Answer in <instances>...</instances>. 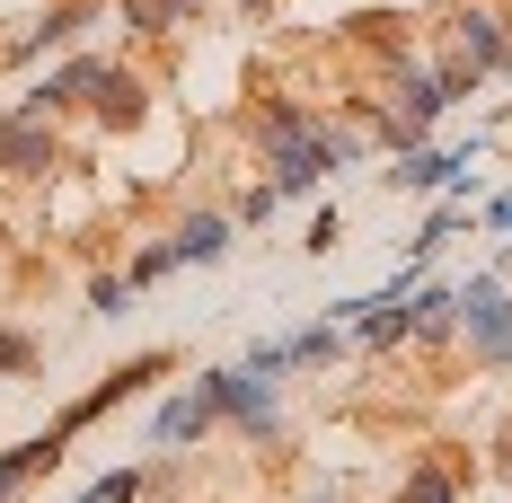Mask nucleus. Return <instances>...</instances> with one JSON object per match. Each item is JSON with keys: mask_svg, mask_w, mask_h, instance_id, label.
Returning <instances> with one entry per match:
<instances>
[{"mask_svg": "<svg viewBox=\"0 0 512 503\" xmlns=\"http://www.w3.org/2000/svg\"><path fill=\"white\" fill-rule=\"evenodd\" d=\"M433 62L460 98H477V80L512 71V0H451L433 18Z\"/></svg>", "mask_w": 512, "mask_h": 503, "instance_id": "f257e3e1", "label": "nucleus"}, {"mask_svg": "<svg viewBox=\"0 0 512 503\" xmlns=\"http://www.w3.org/2000/svg\"><path fill=\"white\" fill-rule=\"evenodd\" d=\"M195 389L212 398V415H221V433H239V442H256V451H283V380H256L248 362H221V371H195Z\"/></svg>", "mask_w": 512, "mask_h": 503, "instance_id": "f03ea898", "label": "nucleus"}, {"mask_svg": "<svg viewBox=\"0 0 512 503\" xmlns=\"http://www.w3.org/2000/svg\"><path fill=\"white\" fill-rule=\"evenodd\" d=\"M460 353H468V371H486V380L512 371V283L495 265H477L460 283Z\"/></svg>", "mask_w": 512, "mask_h": 503, "instance_id": "7ed1b4c3", "label": "nucleus"}, {"mask_svg": "<svg viewBox=\"0 0 512 503\" xmlns=\"http://www.w3.org/2000/svg\"><path fill=\"white\" fill-rule=\"evenodd\" d=\"M62 80H71V98H80V115H89L98 133H133V124L151 115V89H142V71H133V62L71 53V62H62Z\"/></svg>", "mask_w": 512, "mask_h": 503, "instance_id": "20e7f679", "label": "nucleus"}, {"mask_svg": "<svg viewBox=\"0 0 512 503\" xmlns=\"http://www.w3.org/2000/svg\"><path fill=\"white\" fill-rule=\"evenodd\" d=\"M62 168H71L62 124L27 115V106H9V115H0V177H9V186H53Z\"/></svg>", "mask_w": 512, "mask_h": 503, "instance_id": "39448f33", "label": "nucleus"}, {"mask_svg": "<svg viewBox=\"0 0 512 503\" xmlns=\"http://www.w3.org/2000/svg\"><path fill=\"white\" fill-rule=\"evenodd\" d=\"M168 371H177V353H133V362H115V371H106L98 389H80V398H71L62 415H53V433H62V442H71V433H89L98 415H115V406H133L142 389H151V380H168Z\"/></svg>", "mask_w": 512, "mask_h": 503, "instance_id": "423d86ee", "label": "nucleus"}, {"mask_svg": "<svg viewBox=\"0 0 512 503\" xmlns=\"http://www.w3.org/2000/svg\"><path fill=\"white\" fill-rule=\"evenodd\" d=\"M389 186H398V195H477V142H468V151H433V142H424V151H398V168H389Z\"/></svg>", "mask_w": 512, "mask_h": 503, "instance_id": "0eeeda50", "label": "nucleus"}, {"mask_svg": "<svg viewBox=\"0 0 512 503\" xmlns=\"http://www.w3.org/2000/svg\"><path fill=\"white\" fill-rule=\"evenodd\" d=\"M212 433H221V415H212V398L195 389V380H177V389L151 406V451H195V442H212Z\"/></svg>", "mask_w": 512, "mask_h": 503, "instance_id": "6e6552de", "label": "nucleus"}, {"mask_svg": "<svg viewBox=\"0 0 512 503\" xmlns=\"http://www.w3.org/2000/svg\"><path fill=\"white\" fill-rule=\"evenodd\" d=\"M415 327H407V345H424V353H442V345H460V283H415Z\"/></svg>", "mask_w": 512, "mask_h": 503, "instance_id": "1a4fd4ad", "label": "nucleus"}, {"mask_svg": "<svg viewBox=\"0 0 512 503\" xmlns=\"http://www.w3.org/2000/svg\"><path fill=\"white\" fill-rule=\"evenodd\" d=\"M460 495H468V459L442 442V451H424L407 477H398V495H389V503H460Z\"/></svg>", "mask_w": 512, "mask_h": 503, "instance_id": "9d476101", "label": "nucleus"}, {"mask_svg": "<svg viewBox=\"0 0 512 503\" xmlns=\"http://www.w3.org/2000/svg\"><path fill=\"white\" fill-rule=\"evenodd\" d=\"M230 239H239V221H230V212H177V221H168L177 274H186V265H221V256H230Z\"/></svg>", "mask_w": 512, "mask_h": 503, "instance_id": "9b49d317", "label": "nucleus"}, {"mask_svg": "<svg viewBox=\"0 0 512 503\" xmlns=\"http://www.w3.org/2000/svg\"><path fill=\"white\" fill-rule=\"evenodd\" d=\"M62 451H71V442H62L53 424H45V433H27V442H9V451H0V503H18L36 477H53V468H62Z\"/></svg>", "mask_w": 512, "mask_h": 503, "instance_id": "f8f14e48", "label": "nucleus"}, {"mask_svg": "<svg viewBox=\"0 0 512 503\" xmlns=\"http://www.w3.org/2000/svg\"><path fill=\"white\" fill-rule=\"evenodd\" d=\"M80 27H89V0H53V9H45V18H36L9 53H0V62H45V53H62Z\"/></svg>", "mask_w": 512, "mask_h": 503, "instance_id": "ddd939ff", "label": "nucleus"}, {"mask_svg": "<svg viewBox=\"0 0 512 503\" xmlns=\"http://www.w3.org/2000/svg\"><path fill=\"white\" fill-rule=\"evenodd\" d=\"M274 345H283V371H327V362H336V353L354 345V336H345L336 318H309V327H292V336H274Z\"/></svg>", "mask_w": 512, "mask_h": 503, "instance_id": "4468645a", "label": "nucleus"}, {"mask_svg": "<svg viewBox=\"0 0 512 503\" xmlns=\"http://www.w3.org/2000/svg\"><path fill=\"white\" fill-rule=\"evenodd\" d=\"M124 274H133V292H151V283H168V274H177V248H168V230H159V239H142Z\"/></svg>", "mask_w": 512, "mask_h": 503, "instance_id": "2eb2a0df", "label": "nucleus"}, {"mask_svg": "<svg viewBox=\"0 0 512 503\" xmlns=\"http://www.w3.org/2000/svg\"><path fill=\"white\" fill-rule=\"evenodd\" d=\"M274 203H283V186H274V177H248L239 203H230V221H239V230H265V221H274Z\"/></svg>", "mask_w": 512, "mask_h": 503, "instance_id": "dca6fc26", "label": "nucleus"}, {"mask_svg": "<svg viewBox=\"0 0 512 503\" xmlns=\"http://www.w3.org/2000/svg\"><path fill=\"white\" fill-rule=\"evenodd\" d=\"M36 362H45V345H36L27 327H9V318H0V380H27Z\"/></svg>", "mask_w": 512, "mask_h": 503, "instance_id": "f3484780", "label": "nucleus"}, {"mask_svg": "<svg viewBox=\"0 0 512 503\" xmlns=\"http://www.w3.org/2000/svg\"><path fill=\"white\" fill-rule=\"evenodd\" d=\"M133 301H142L133 274H89V309H98V318H133Z\"/></svg>", "mask_w": 512, "mask_h": 503, "instance_id": "a211bd4d", "label": "nucleus"}, {"mask_svg": "<svg viewBox=\"0 0 512 503\" xmlns=\"http://www.w3.org/2000/svg\"><path fill=\"white\" fill-rule=\"evenodd\" d=\"M142 468H106V477H89V503H142Z\"/></svg>", "mask_w": 512, "mask_h": 503, "instance_id": "6ab92c4d", "label": "nucleus"}, {"mask_svg": "<svg viewBox=\"0 0 512 503\" xmlns=\"http://www.w3.org/2000/svg\"><path fill=\"white\" fill-rule=\"evenodd\" d=\"M309 256H327V248H345V212H336V203H318V212H309V239H301Z\"/></svg>", "mask_w": 512, "mask_h": 503, "instance_id": "aec40b11", "label": "nucleus"}, {"mask_svg": "<svg viewBox=\"0 0 512 503\" xmlns=\"http://www.w3.org/2000/svg\"><path fill=\"white\" fill-rule=\"evenodd\" d=\"M159 9H168V27H195V18H204L212 0H159Z\"/></svg>", "mask_w": 512, "mask_h": 503, "instance_id": "412c9836", "label": "nucleus"}, {"mask_svg": "<svg viewBox=\"0 0 512 503\" xmlns=\"http://www.w3.org/2000/svg\"><path fill=\"white\" fill-rule=\"evenodd\" d=\"M495 477H504V486H512V433H504V442H495Z\"/></svg>", "mask_w": 512, "mask_h": 503, "instance_id": "4be33fe9", "label": "nucleus"}, {"mask_svg": "<svg viewBox=\"0 0 512 503\" xmlns=\"http://www.w3.org/2000/svg\"><path fill=\"white\" fill-rule=\"evenodd\" d=\"M495 274H504V283H512V230H504V248H495Z\"/></svg>", "mask_w": 512, "mask_h": 503, "instance_id": "5701e85b", "label": "nucleus"}, {"mask_svg": "<svg viewBox=\"0 0 512 503\" xmlns=\"http://www.w3.org/2000/svg\"><path fill=\"white\" fill-rule=\"evenodd\" d=\"M239 9H248V18H274V9H283V0H239Z\"/></svg>", "mask_w": 512, "mask_h": 503, "instance_id": "b1692460", "label": "nucleus"}, {"mask_svg": "<svg viewBox=\"0 0 512 503\" xmlns=\"http://www.w3.org/2000/svg\"><path fill=\"white\" fill-rule=\"evenodd\" d=\"M71 503H89V495H71Z\"/></svg>", "mask_w": 512, "mask_h": 503, "instance_id": "393cba45", "label": "nucleus"}, {"mask_svg": "<svg viewBox=\"0 0 512 503\" xmlns=\"http://www.w3.org/2000/svg\"><path fill=\"white\" fill-rule=\"evenodd\" d=\"M327 503H345V495H327Z\"/></svg>", "mask_w": 512, "mask_h": 503, "instance_id": "a878e982", "label": "nucleus"}, {"mask_svg": "<svg viewBox=\"0 0 512 503\" xmlns=\"http://www.w3.org/2000/svg\"><path fill=\"white\" fill-rule=\"evenodd\" d=\"M0 239H9V230H0Z\"/></svg>", "mask_w": 512, "mask_h": 503, "instance_id": "bb28decb", "label": "nucleus"}]
</instances>
